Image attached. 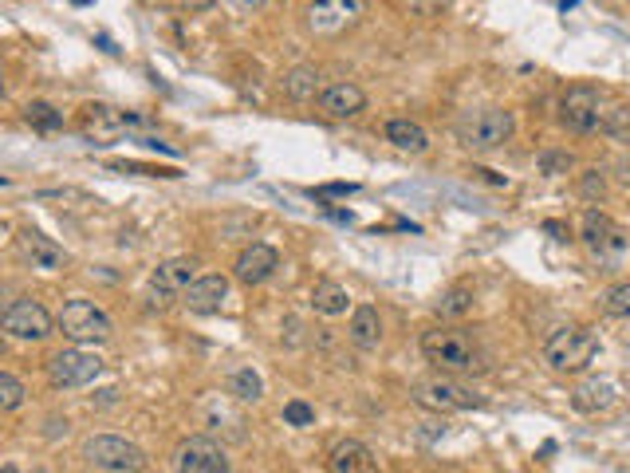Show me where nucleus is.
<instances>
[{
    "mask_svg": "<svg viewBox=\"0 0 630 473\" xmlns=\"http://www.w3.org/2000/svg\"><path fill=\"white\" fill-rule=\"evenodd\" d=\"M422 355L426 363H434L445 375H481L485 371V359L477 351V343L457 332V328H434L422 336Z\"/></svg>",
    "mask_w": 630,
    "mask_h": 473,
    "instance_id": "obj_1",
    "label": "nucleus"
},
{
    "mask_svg": "<svg viewBox=\"0 0 630 473\" xmlns=\"http://www.w3.org/2000/svg\"><path fill=\"white\" fill-rule=\"evenodd\" d=\"M611 103L615 99L603 87L575 83V87H567L564 99H560V123H564L567 131H575V135H603Z\"/></svg>",
    "mask_w": 630,
    "mask_h": 473,
    "instance_id": "obj_2",
    "label": "nucleus"
},
{
    "mask_svg": "<svg viewBox=\"0 0 630 473\" xmlns=\"http://www.w3.org/2000/svg\"><path fill=\"white\" fill-rule=\"evenodd\" d=\"M516 123H512V111L501 107H477V111H465L457 119V138L473 150V154H489V150H501L504 142L512 138Z\"/></svg>",
    "mask_w": 630,
    "mask_h": 473,
    "instance_id": "obj_3",
    "label": "nucleus"
},
{
    "mask_svg": "<svg viewBox=\"0 0 630 473\" xmlns=\"http://www.w3.org/2000/svg\"><path fill=\"white\" fill-rule=\"evenodd\" d=\"M599 355V336L591 328H560L556 336L544 343V363L556 371V375H575V371H587L591 359Z\"/></svg>",
    "mask_w": 630,
    "mask_h": 473,
    "instance_id": "obj_4",
    "label": "nucleus"
},
{
    "mask_svg": "<svg viewBox=\"0 0 630 473\" xmlns=\"http://www.w3.org/2000/svg\"><path fill=\"white\" fill-rule=\"evenodd\" d=\"M83 458H87L91 470H107V473L146 470V454H142L134 442L119 438V434H95V438H87Z\"/></svg>",
    "mask_w": 630,
    "mask_h": 473,
    "instance_id": "obj_5",
    "label": "nucleus"
},
{
    "mask_svg": "<svg viewBox=\"0 0 630 473\" xmlns=\"http://www.w3.org/2000/svg\"><path fill=\"white\" fill-rule=\"evenodd\" d=\"M0 328H4V336L8 339H20V343H40V339H48L56 328H60V320H52V316H48V308H44L40 300L24 296V300H12V304L4 308Z\"/></svg>",
    "mask_w": 630,
    "mask_h": 473,
    "instance_id": "obj_6",
    "label": "nucleus"
},
{
    "mask_svg": "<svg viewBox=\"0 0 630 473\" xmlns=\"http://www.w3.org/2000/svg\"><path fill=\"white\" fill-rule=\"evenodd\" d=\"M103 375V359L95 351H83V343L67 347L60 355L48 359V383L60 391H75V387H91Z\"/></svg>",
    "mask_w": 630,
    "mask_h": 473,
    "instance_id": "obj_7",
    "label": "nucleus"
},
{
    "mask_svg": "<svg viewBox=\"0 0 630 473\" xmlns=\"http://www.w3.org/2000/svg\"><path fill=\"white\" fill-rule=\"evenodd\" d=\"M60 332L71 343H107L115 328L95 300H67L60 312Z\"/></svg>",
    "mask_w": 630,
    "mask_h": 473,
    "instance_id": "obj_8",
    "label": "nucleus"
},
{
    "mask_svg": "<svg viewBox=\"0 0 630 473\" xmlns=\"http://www.w3.org/2000/svg\"><path fill=\"white\" fill-rule=\"evenodd\" d=\"M367 12V0H312L304 8V24L315 36H339L351 24H359Z\"/></svg>",
    "mask_w": 630,
    "mask_h": 473,
    "instance_id": "obj_9",
    "label": "nucleus"
},
{
    "mask_svg": "<svg viewBox=\"0 0 630 473\" xmlns=\"http://www.w3.org/2000/svg\"><path fill=\"white\" fill-rule=\"evenodd\" d=\"M414 403L422 406V410H434V414H449V410H469V406H481L485 399H481V395H473L469 387L453 383V379L441 371L438 379H422V383H414Z\"/></svg>",
    "mask_w": 630,
    "mask_h": 473,
    "instance_id": "obj_10",
    "label": "nucleus"
},
{
    "mask_svg": "<svg viewBox=\"0 0 630 473\" xmlns=\"http://www.w3.org/2000/svg\"><path fill=\"white\" fill-rule=\"evenodd\" d=\"M130 123H134V115H123V111H115V107H107V103H87V107L79 111V131H83L87 142H95V146L119 142Z\"/></svg>",
    "mask_w": 630,
    "mask_h": 473,
    "instance_id": "obj_11",
    "label": "nucleus"
},
{
    "mask_svg": "<svg viewBox=\"0 0 630 473\" xmlns=\"http://www.w3.org/2000/svg\"><path fill=\"white\" fill-rule=\"evenodd\" d=\"M174 470L178 473H225L229 470V458H225V450H221L213 438L193 434V438H186V442L174 450Z\"/></svg>",
    "mask_w": 630,
    "mask_h": 473,
    "instance_id": "obj_12",
    "label": "nucleus"
},
{
    "mask_svg": "<svg viewBox=\"0 0 630 473\" xmlns=\"http://www.w3.org/2000/svg\"><path fill=\"white\" fill-rule=\"evenodd\" d=\"M276 269H280V253H276L272 245H264V241H252L249 249H241L237 265H233V276H237L245 288H256V284L272 280Z\"/></svg>",
    "mask_w": 630,
    "mask_h": 473,
    "instance_id": "obj_13",
    "label": "nucleus"
},
{
    "mask_svg": "<svg viewBox=\"0 0 630 473\" xmlns=\"http://www.w3.org/2000/svg\"><path fill=\"white\" fill-rule=\"evenodd\" d=\"M225 300H229V280L217 276V272L197 276L186 292H182V304H186L189 312H197V316H213V312H221Z\"/></svg>",
    "mask_w": 630,
    "mask_h": 473,
    "instance_id": "obj_14",
    "label": "nucleus"
},
{
    "mask_svg": "<svg viewBox=\"0 0 630 473\" xmlns=\"http://www.w3.org/2000/svg\"><path fill=\"white\" fill-rule=\"evenodd\" d=\"M319 111L331 119H355L367 111V91L359 83H331L319 91Z\"/></svg>",
    "mask_w": 630,
    "mask_h": 473,
    "instance_id": "obj_15",
    "label": "nucleus"
},
{
    "mask_svg": "<svg viewBox=\"0 0 630 473\" xmlns=\"http://www.w3.org/2000/svg\"><path fill=\"white\" fill-rule=\"evenodd\" d=\"M583 245H587L591 253L607 257V253H619L627 241H623V229H619L603 209H587V213H583Z\"/></svg>",
    "mask_w": 630,
    "mask_h": 473,
    "instance_id": "obj_16",
    "label": "nucleus"
},
{
    "mask_svg": "<svg viewBox=\"0 0 630 473\" xmlns=\"http://www.w3.org/2000/svg\"><path fill=\"white\" fill-rule=\"evenodd\" d=\"M20 257L40 272L67 269V253H63L52 237H44V233H36V229H24V233H20Z\"/></svg>",
    "mask_w": 630,
    "mask_h": 473,
    "instance_id": "obj_17",
    "label": "nucleus"
},
{
    "mask_svg": "<svg viewBox=\"0 0 630 473\" xmlns=\"http://www.w3.org/2000/svg\"><path fill=\"white\" fill-rule=\"evenodd\" d=\"M327 470L331 473H375L378 470V458L371 446L355 442V438H343L331 446L327 454Z\"/></svg>",
    "mask_w": 630,
    "mask_h": 473,
    "instance_id": "obj_18",
    "label": "nucleus"
},
{
    "mask_svg": "<svg viewBox=\"0 0 630 473\" xmlns=\"http://www.w3.org/2000/svg\"><path fill=\"white\" fill-rule=\"evenodd\" d=\"M193 280H197V261H189V257H170L150 272V284L162 296H182Z\"/></svg>",
    "mask_w": 630,
    "mask_h": 473,
    "instance_id": "obj_19",
    "label": "nucleus"
},
{
    "mask_svg": "<svg viewBox=\"0 0 630 473\" xmlns=\"http://www.w3.org/2000/svg\"><path fill=\"white\" fill-rule=\"evenodd\" d=\"M347 339H351L359 351H375L378 343H382V316H378L375 304H359V308L351 312Z\"/></svg>",
    "mask_w": 630,
    "mask_h": 473,
    "instance_id": "obj_20",
    "label": "nucleus"
},
{
    "mask_svg": "<svg viewBox=\"0 0 630 473\" xmlns=\"http://www.w3.org/2000/svg\"><path fill=\"white\" fill-rule=\"evenodd\" d=\"M571 406L579 414H599V410H611L615 406V383L611 379H587L575 387L571 395Z\"/></svg>",
    "mask_w": 630,
    "mask_h": 473,
    "instance_id": "obj_21",
    "label": "nucleus"
},
{
    "mask_svg": "<svg viewBox=\"0 0 630 473\" xmlns=\"http://www.w3.org/2000/svg\"><path fill=\"white\" fill-rule=\"evenodd\" d=\"M382 135H386V142H390L394 150H406V154H426V150H430L426 127H418L414 119H390Z\"/></svg>",
    "mask_w": 630,
    "mask_h": 473,
    "instance_id": "obj_22",
    "label": "nucleus"
},
{
    "mask_svg": "<svg viewBox=\"0 0 630 473\" xmlns=\"http://www.w3.org/2000/svg\"><path fill=\"white\" fill-rule=\"evenodd\" d=\"M280 91H284V99H292V103H315V95H319V71L308 68V64L284 71Z\"/></svg>",
    "mask_w": 630,
    "mask_h": 473,
    "instance_id": "obj_23",
    "label": "nucleus"
},
{
    "mask_svg": "<svg viewBox=\"0 0 630 473\" xmlns=\"http://www.w3.org/2000/svg\"><path fill=\"white\" fill-rule=\"evenodd\" d=\"M312 308L319 316L335 320V316H343V312L351 308V296H347V288H343L339 280H319L312 288Z\"/></svg>",
    "mask_w": 630,
    "mask_h": 473,
    "instance_id": "obj_24",
    "label": "nucleus"
},
{
    "mask_svg": "<svg viewBox=\"0 0 630 473\" xmlns=\"http://www.w3.org/2000/svg\"><path fill=\"white\" fill-rule=\"evenodd\" d=\"M225 391H229V399H237V403H260V399H264V379H260L252 367H233L229 379H225Z\"/></svg>",
    "mask_w": 630,
    "mask_h": 473,
    "instance_id": "obj_25",
    "label": "nucleus"
},
{
    "mask_svg": "<svg viewBox=\"0 0 630 473\" xmlns=\"http://www.w3.org/2000/svg\"><path fill=\"white\" fill-rule=\"evenodd\" d=\"M24 119H28V127H36V131H60L63 127V111H56L52 103H28L24 107Z\"/></svg>",
    "mask_w": 630,
    "mask_h": 473,
    "instance_id": "obj_26",
    "label": "nucleus"
},
{
    "mask_svg": "<svg viewBox=\"0 0 630 473\" xmlns=\"http://www.w3.org/2000/svg\"><path fill=\"white\" fill-rule=\"evenodd\" d=\"M438 312L445 316V320H461V316H469V312H473V292H469V288H449V292L438 300Z\"/></svg>",
    "mask_w": 630,
    "mask_h": 473,
    "instance_id": "obj_27",
    "label": "nucleus"
},
{
    "mask_svg": "<svg viewBox=\"0 0 630 473\" xmlns=\"http://www.w3.org/2000/svg\"><path fill=\"white\" fill-rule=\"evenodd\" d=\"M24 399H28V391H24V383L12 375V371H0V410H20L24 406Z\"/></svg>",
    "mask_w": 630,
    "mask_h": 473,
    "instance_id": "obj_28",
    "label": "nucleus"
},
{
    "mask_svg": "<svg viewBox=\"0 0 630 473\" xmlns=\"http://www.w3.org/2000/svg\"><path fill=\"white\" fill-rule=\"evenodd\" d=\"M603 135L615 138V142H630V103H611V115H607Z\"/></svg>",
    "mask_w": 630,
    "mask_h": 473,
    "instance_id": "obj_29",
    "label": "nucleus"
},
{
    "mask_svg": "<svg viewBox=\"0 0 630 473\" xmlns=\"http://www.w3.org/2000/svg\"><path fill=\"white\" fill-rule=\"evenodd\" d=\"M284 422L296 426V430H308V426H315V406H308L304 399L284 403Z\"/></svg>",
    "mask_w": 630,
    "mask_h": 473,
    "instance_id": "obj_30",
    "label": "nucleus"
},
{
    "mask_svg": "<svg viewBox=\"0 0 630 473\" xmlns=\"http://www.w3.org/2000/svg\"><path fill=\"white\" fill-rule=\"evenodd\" d=\"M603 308H607V316H630V280L627 284H615V288L607 292Z\"/></svg>",
    "mask_w": 630,
    "mask_h": 473,
    "instance_id": "obj_31",
    "label": "nucleus"
},
{
    "mask_svg": "<svg viewBox=\"0 0 630 473\" xmlns=\"http://www.w3.org/2000/svg\"><path fill=\"white\" fill-rule=\"evenodd\" d=\"M579 194L591 198V202L603 198V194H607V178H603L599 170H583V174H579Z\"/></svg>",
    "mask_w": 630,
    "mask_h": 473,
    "instance_id": "obj_32",
    "label": "nucleus"
},
{
    "mask_svg": "<svg viewBox=\"0 0 630 473\" xmlns=\"http://www.w3.org/2000/svg\"><path fill=\"white\" fill-rule=\"evenodd\" d=\"M402 8H406L410 16H422V20H434V16H441V12L449 8V0H402Z\"/></svg>",
    "mask_w": 630,
    "mask_h": 473,
    "instance_id": "obj_33",
    "label": "nucleus"
},
{
    "mask_svg": "<svg viewBox=\"0 0 630 473\" xmlns=\"http://www.w3.org/2000/svg\"><path fill=\"white\" fill-rule=\"evenodd\" d=\"M111 170H134V174H150V178H178V170H162V166H138V162H111Z\"/></svg>",
    "mask_w": 630,
    "mask_h": 473,
    "instance_id": "obj_34",
    "label": "nucleus"
},
{
    "mask_svg": "<svg viewBox=\"0 0 630 473\" xmlns=\"http://www.w3.org/2000/svg\"><path fill=\"white\" fill-rule=\"evenodd\" d=\"M567 166H571V154H544V158H540V170H544V174H552V178H556V174H564Z\"/></svg>",
    "mask_w": 630,
    "mask_h": 473,
    "instance_id": "obj_35",
    "label": "nucleus"
},
{
    "mask_svg": "<svg viewBox=\"0 0 630 473\" xmlns=\"http://www.w3.org/2000/svg\"><path fill=\"white\" fill-rule=\"evenodd\" d=\"M174 8H182V12H205V8H213L217 0H170Z\"/></svg>",
    "mask_w": 630,
    "mask_h": 473,
    "instance_id": "obj_36",
    "label": "nucleus"
},
{
    "mask_svg": "<svg viewBox=\"0 0 630 473\" xmlns=\"http://www.w3.org/2000/svg\"><path fill=\"white\" fill-rule=\"evenodd\" d=\"M233 4H237V8H245V12H260L268 0H233Z\"/></svg>",
    "mask_w": 630,
    "mask_h": 473,
    "instance_id": "obj_37",
    "label": "nucleus"
},
{
    "mask_svg": "<svg viewBox=\"0 0 630 473\" xmlns=\"http://www.w3.org/2000/svg\"><path fill=\"white\" fill-rule=\"evenodd\" d=\"M544 229H548V233H556V237H560V241H564V225H560V221H548V225H544Z\"/></svg>",
    "mask_w": 630,
    "mask_h": 473,
    "instance_id": "obj_38",
    "label": "nucleus"
},
{
    "mask_svg": "<svg viewBox=\"0 0 630 473\" xmlns=\"http://www.w3.org/2000/svg\"><path fill=\"white\" fill-rule=\"evenodd\" d=\"M71 4H91V0H71Z\"/></svg>",
    "mask_w": 630,
    "mask_h": 473,
    "instance_id": "obj_39",
    "label": "nucleus"
}]
</instances>
